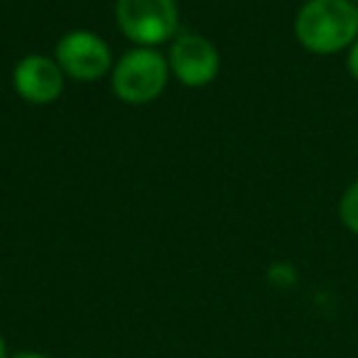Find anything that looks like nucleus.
Listing matches in <instances>:
<instances>
[{
    "label": "nucleus",
    "mask_w": 358,
    "mask_h": 358,
    "mask_svg": "<svg viewBox=\"0 0 358 358\" xmlns=\"http://www.w3.org/2000/svg\"><path fill=\"white\" fill-rule=\"evenodd\" d=\"M294 37L319 57L346 52L358 40V6L353 0H307L294 15Z\"/></svg>",
    "instance_id": "nucleus-1"
},
{
    "label": "nucleus",
    "mask_w": 358,
    "mask_h": 358,
    "mask_svg": "<svg viewBox=\"0 0 358 358\" xmlns=\"http://www.w3.org/2000/svg\"><path fill=\"white\" fill-rule=\"evenodd\" d=\"M169 79V62L152 47H135L125 52L110 71L113 94L123 103L143 106L164 91Z\"/></svg>",
    "instance_id": "nucleus-2"
},
{
    "label": "nucleus",
    "mask_w": 358,
    "mask_h": 358,
    "mask_svg": "<svg viewBox=\"0 0 358 358\" xmlns=\"http://www.w3.org/2000/svg\"><path fill=\"white\" fill-rule=\"evenodd\" d=\"M115 20L123 35L140 47H157L174 37L177 0H115Z\"/></svg>",
    "instance_id": "nucleus-3"
},
{
    "label": "nucleus",
    "mask_w": 358,
    "mask_h": 358,
    "mask_svg": "<svg viewBox=\"0 0 358 358\" xmlns=\"http://www.w3.org/2000/svg\"><path fill=\"white\" fill-rule=\"evenodd\" d=\"M55 62L64 76L74 81H99L113 71V55L101 35L91 30H71L57 42Z\"/></svg>",
    "instance_id": "nucleus-4"
},
{
    "label": "nucleus",
    "mask_w": 358,
    "mask_h": 358,
    "mask_svg": "<svg viewBox=\"0 0 358 358\" xmlns=\"http://www.w3.org/2000/svg\"><path fill=\"white\" fill-rule=\"evenodd\" d=\"M167 62L169 71L192 89H201V86L211 84L219 76L221 66L219 50L206 37L194 35V32H185L172 42Z\"/></svg>",
    "instance_id": "nucleus-5"
},
{
    "label": "nucleus",
    "mask_w": 358,
    "mask_h": 358,
    "mask_svg": "<svg viewBox=\"0 0 358 358\" xmlns=\"http://www.w3.org/2000/svg\"><path fill=\"white\" fill-rule=\"evenodd\" d=\"M64 79L66 76L59 64L45 55L22 57L13 71V86L17 96L35 106H47L59 99L64 91Z\"/></svg>",
    "instance_id": "nucleus-6"
},
{
    "label": "nucleus",
    "mask_w": 358,
    "mask_h": 358,
    "mask_svg": "<svg viewBox=\"0 0 358 358\" xmlns=\"http://www.w3.org/2000/svg\"><path fill=\"white\" fill-rule=\"evenodd\" d=\"M338 221L346 231L358 236V179L343 189L338 199Z\"/></svg>",
    "instance_id": "nucleus-7"
},
{
    "label": "nucleus",
    "mask_w": 358,
    "mask_h": 358,
    "mask_svg": "<svg viewBox=\"0 0 358 358\" xmlns=\"http://www.w3.org/2000/svg\"><path fill=\"white\" fill-rule=\"evenodd\" d=\"M346 71H348V76L358 84V40L346 50Z\"/></svg>",
    "instance_id": "nucleus-8"
},
{
    "label": "nucleus",
    "mask_w": 358,
    "mask_h": 358,
    "mask_svg": "<svg viewBox=\"0 0 358 358\" xmlns=\"http://www.w3.org/2000/svg\"><path fill=\"white\" fill-rule=\"evenodd\" d=\"M10 358H50V356L37 353V351H22V353H15V356H10Z\"/></svg>",
    "instance_id": "nucleus-9"
},
{
    "label": "nucleus",
    "mask_w": 358,
    "mask_h": 358,
    "mask_svg": "<svg viewBox=\"0 0 358 358\" xmlns=\"http://www.w3.org/2000/svg\"><path fill=\"white\" fill-rule=\"evenodd\" d=\"M0 358H10V353H8L6 336H3V334H0Z\"/></svg>",
    "instance_id": "nucleus-10"
},
{
    "label": "nucleus",
    "mask_w": 358,
    "mask_h": 358,
    "mask_svg": "<svg viewBox=\"0 0 358 358\" xmlns=\"http://www.w3.org/2000/svg\"><path fill=\"white\" fill-rule=\"evenodd\" d=\"M353 3H356V6H358V0H353Z\"/></svg>",
    "instance_id": "nucleus-11"
}]
</instances>
